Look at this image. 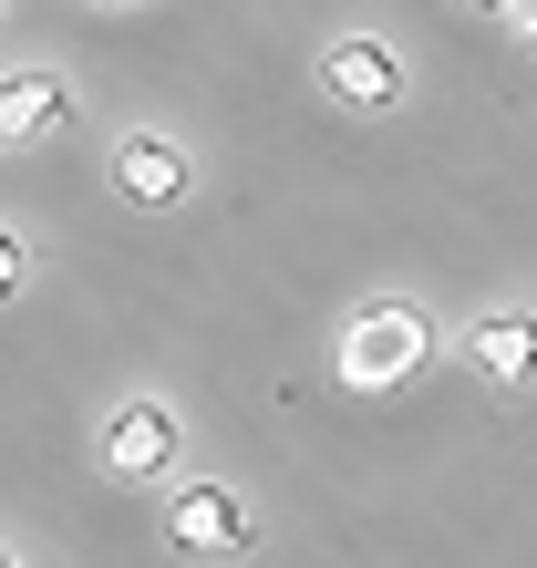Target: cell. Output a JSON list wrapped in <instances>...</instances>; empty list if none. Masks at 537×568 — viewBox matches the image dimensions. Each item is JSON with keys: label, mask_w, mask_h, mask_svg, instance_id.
<instances>
[{"label": "cell", "mask_w": 537, "mask_h": 568, "mask_svg": "<svg viewBox=\"0 0 537 568\" xmlns=\"http://www.w3.org/2000/svg\"><path fill=\"white\" fill-rule=\"evenodd\" d=\"M321 93L331 104H362V114H383L393 93H403V62L383 31H342V42H321Z\"/></svg>", "instance_id": "277c9868"}, {"label": "cell", "mask_w": 537, "mask_h": 568, "mask_svg": "<svg viewBox=\"0 0 537 568\" xmlns=\"http://www.w3.org/2000/svg\"><path fill=\"white\" fill-rule=\"evenodd\" d=\"M507 31H517V42H537V0H507Z\"/></svg>", "instance_id": "ba28073f"}, {"label": "cell", "mask_w": 537, "mask_h": 568, "mask_svg": "<svg viewBox=\"0 0 537 568\" xmlns=\"http://www.w3.org/2000/svg\"><path fill=\"white\" fill-rule=\"evenodd\" d=\"M465 362H476L496 393H517L537 373V311H486L476 331H465Z\"/></svg>", "instance_id": "8992f818"}, {"label": "cell", "mask_w": 537, "mask_h": 568, "mask_svg": "<svg viewBox=\"0 0 537 568\" xmlns=\"http://www.w3.org/2000/svg\"><path fill=\"white\" fill-rule=\"evenodd\" d=\"M62 114H73L62 73H11V83H0V135H11V145H52Z\"/></svg>", "instance_id": "52a82bcc"}, {"label": "cell", "mask_w": 537, "mask_h": 568, "mask_svg": "<svg viewBox=\"0 0 537 568\" xmlns=\"http://www.w3.org/2000/svg\"><path fill=\"white\" fill-rule=\"evenodd\" d=\"M424 352H434L424 311H403V300H373V311L342 331V383H352V393H393Z\"/></svg>", "instance_id": "7a4b0ae2"}, {"label": "cell", "mask_w": 537, "mask_h": 568, "mask_svg": "<svg viewBox=\"0 0 537 568\" xmlns=\"http://www.w3.org/2000/svg\"><path fill=\"white\" fill-rule=\"evenodd\" d=\"M476 11H507V0H476Z\"/></svg>", "instance_id": "9c48e42d"}, {"label": "cell", "mask_w": 537, "mask_h": 568, "mask_svg": "<svg viewBox=\"0 0 537 568\" xmlns=\"http://www.w3.org/2000/svg\"><path fill=\"white\" fill-rule=\"evenodd\" d=\"M165 548L176 558H207V568H227V558H249V507H239V486H176L165 496Z\"/></svg>", "instance_id": "3957f363"}, {"label": "cell", "mask_w": 537, "mask_h": 568, "mask_svg": "<svg viewBox=\"0 0 537 568\" xmlns=\"http://www.w3.org/2000/svg\"><path fill=\"white\" fill-rule=\"evenodd\" d=\"M114 186L134 196V207H176V196L196 186V165H186L176 135H124L114 145Z\"/></svg>", "instance_id": "5b68a950"}, {"label": "cell", "mask_w": 537, "mask_h": 568, "mask_svg": "<svg viewBox=\"0 0 537 568\" xmlns=\"http://www.w3.org/2000/svg\"><path fill=\"white\" fill-rule=\"evenodd\" d=\"M104 11H124V0H104Z\"/></svg>", "instance_id": "30bf717a"}, {"label": "cell", "mask_w": 537, "mask_h": 568, "mask_svg": "<svg viewBox=\"0 0 537 568\" xmlns=\"http://www.w3.org/2000/svg\"><path fill=\"white\" fill-rule=\"evenodd\" d=\"M11 568H31V558H11Z\"/></svg>", "instance_id": "8fae6325"}, {"label": "cell", "mask_w": 537, "mask_h": 568, "mask_svg": "<svg viewBox=\"0 0 537 568\" xmlns=\"http://www.w3.org/2000/svg\"><path fill=\"white\" fill-rule=\"evenodd\" d=\"M93 455H104V476H114V486H165V476H176V455H186V424L165 414L155 393H134V404L104 414Z\"/></svg>", "instance_id": "6da1fadb"}]
</instances>
